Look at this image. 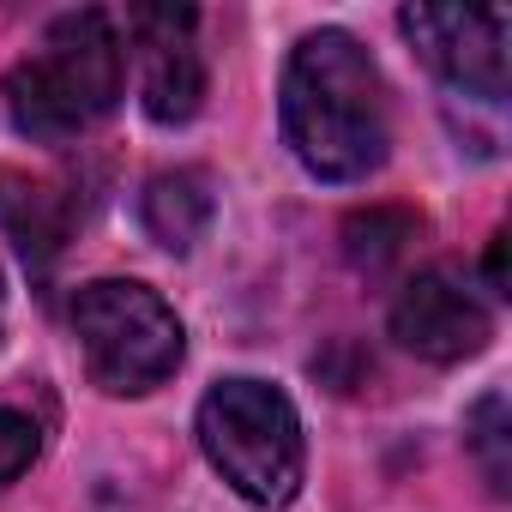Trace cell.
Masks as SVG:
<instances>
[{"instance_id":"obj_4","label":"cell","mask_w":512,"mask_h":512,"mask_svg":"<svg viewBox=\"0 0 512 512\" xmlns=\"http://www.w3.org/2000/svg\"><path fill=\"white\" fill-rule=\"evenodd\" d=\"M73 338L85 350L91 380L109 398H139L151 386H163L181 368L187 332L175 320V308L133 278H97L73 296Z\"/></svg>"},{"instance_id":"obj_2","label":"cell","mask_w":512,"mask_h":512,"mask_svg":"<svg viewBox=\"0 0 512 512\" xmlns=\"http://www.w3.org/2000/svg\"><path fill=\"white\" fill-rule=\"evenodd\" d=\"M121 79H127V49L115 19L97 7L61 13L43 31V43L7 73V115L25 139L61 145L97 127L121 103Z\"/></svg>"},{"instance_id":"obj_12","label":"cell","mask_w":512,"mask_h":512,"mask_svg":"<svg viewBox=\"0 0 512 512\" xmlns=\"http://www.w3.org/2000/svg\"><path fill=\"white\" fill-rule=\"evenodd\" d=\"M488 284L506 296V235H494V247H488Z\"/></svg>"},{"instance_id":"obj_7","label":"cell","mask_w":512,"mask_h":512,"mask_svg":"<svg viewBox=\"0 0 512 512\" xmlns=\"http://www.w3.org/2000/svg\"><path fill=\"white\" fill-rule=\"evenodd\" d=\"M488 332H494L488 308L452 272H422L392 302V338L422 362H464L488 344Z\"/></svg>"},{"instance_id":"obj_8","label":"cell","mask_w":512,"mask_h":512,"mask_svg":"<svg viewBox=\"0 0 512 512\" xmlns=\"http://www.w3.org/2000/svg\"><path fill=\"white\" fill-rule=\"evenodd\" d=\"M139 217H145V229H151L157 247H169V253H193L199 235L211 229V187H205V175L175 169V175L145 181Z\"/></svg>"},{"instance_id":"obj_10","label":"cell","mask_w":512,"mask_h":512,"mask_svg":"<svg viewBox=\"0 0 512 512\" xmlns=\"http://www.w3.org/2000/svg\"><path fill=\"white\" fill-rule=\"evenodd\" d=\"M464 434H470V446H476V458H482V470H488L494 494H506V398H500V392H488V398L470 410Z\"/></svg>"},{"instance_id":"obj_11","label":"cell","mask_w":512,"mask_h":512,"mask_svg":"<svg viewBox=\"0 0 512 512\" xmlns=\"http://www.w3.org/2000/svg\"><path fill=\"white\" fill-rule=\"evenodd\" d=\"M43 452V428L25 410H0V488H13Z\"/></svg>"},{"instance_id":"obj_5","label":"cell","mask_w":512,"mask_h":512,"mask_svg":"<svg viewBox=\"0 0 512 512\" xmlns=\"http://www.w3.org/2000/svg\"><path fill=\"white\" fill-rule=\"evenodd\" d=\"M398 31L410 37V49L458 91L482 97V103H500L506 97V37H512V19L500 7H404L398 13Z\"/></svg>"},{"instance_id":"obj_1","label":"cell","mask_w":512,"mask_h":512,"mask_svg":"<svg viewBox=\"0 0 512 512\" xmlns=\"http://www.w3.org/2000/svg\"><path fill=\"white\" fill-rule=\"evenodd\" d=\"M284 139L320 181H362L386 163V85L350 31H314L290 49Z\"/></svg>"},{"instance_id":"obj_6","label":"cell","mask_w":512,"mask_h":512,"mask_svg":"<svg viewBox=\"0 0 512 512\" xmlns=\"http://www.w3.org/2000/svg\"><path fill=\"white\" fill-rule=\"evenodd\" d=\"M139 43V97L157 127H187L205 103V55L193 43V13L181 7H139L133 13Z\"/></svg>"},{"instance_id":"obj_3","label":"cell","mask_w":512,"mask_h":512,"mask_svg":"<svg viewBox=\"0 0 512 512\" xmlns=\"http://www.w3.org/2000/svg\"><path fill=\"white\" fill-rule=\"evenodd\" d=\"M199 446L247 506H284L302 488V416L272 380H217L199 398Z\"/></svg>"},{"instance_id":"obj_9","label":"cell","mask_w":512,"mask_h":512,"mask_svg":"<svg viewBox=\"0 0 512 512\" xmlns=\"http://www.w3.org/2000/svg\"><path fill=\"white\" fill-rule=\"evenodd\" d=\"M0 229L19 241L25 260H55V253L67 247L73 211L43 181H0Z\"/></svg>"}]
</instances>
